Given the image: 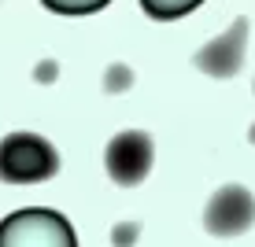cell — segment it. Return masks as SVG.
Here are the masks:
<instances>
[{
  "instance_id": "1",
  "label": "cell",
  "mask_w": 255,
  "mask_h": 247,
  "mask_svg": "<svg viewBox=\"0 0 255 247\" xmlns=\"http://www.w3.org/2000/svg\"><path fill=\"white\" fill-rule=\"evenodd\" d=\"M59 170V152L37 133H7L0 140V181L37 184Z\"/></svg>"
},
{
  "instance_id": "2",
  "label": "cell",
  "mask_w": 255,
  "mask_h": 247,
  "mask_svg": "<svg viewBox=\"0 0 255 247\" xmlns=\"http://www.w3.org/2000/svg\"><path fill=\"white\" fill-rule=\"evenodd\" d=\"M0 247H78V236L59 210L26 207L0 222Z\"/></svg>"
},
{
  "instance_id": "3",
  "label": "cell",
  "mask_w": 255,
  "mask_h": 247,
  "mask_svg": "<svg viewBox=\"0 0 255 247\" xmlns=\"http://www.w3.org/2000/svg\"><path fill=\"white\" fill-rule=\"evenodd\" d=\"M152 137L140 133V129H126V133L111 137L108 152H104V166H108V177L122 184V188H133L148 177V170H152Z\"/></svg>"
},
{
  "instance_id": "4",
  "label": "cell",
  "mask_w": 255,
  "mask_h": 247,
  "mask_svg": "<svg viewBox=\"0 0 255 247\" xmlns=\"http://www.w3.org/2000/svg\"><path fill=\"white\" fill-rule=\"evenodd\" d=\"M255 222V196L244 184H222L204 207V229L211 236H241Z\"/></svg>"
},
{
  "instance_id": "5",
  "label": "cell",
  "mask_w": 255,
  "mask_h": 247,
  "mask_svg": "<svg viewBox=\"0 0 255 247\" xmlns=\"http://www.w3.org/2000/svg\"><path fill=\"white\" fill-rule=\"evenodd\" d=\"M244 56H248V19H233L230 30H222L192 56V63L211 78H233L244 67Z\"/></svg>"
},
{
  "instance_id": "6",
  "label": "cell",
  "mask_w": 255,
  "mask_h": 247,
  "mask_svg": "<svg viewBox=\"0 0 255 247\" xmlns=\"http://www.w3.org/2000/svg\"><path fill=\"white\" fill-rule=\"evenodd\" d=\"M200 4H204V0H140V7H144L152 19H181V15L196 11Z\"/></svg>"
},
{
  "instance_id": "7",
  "label": "cell",
  "mask_w": 255,
  "mask_h": 247,
  "mask_svg": "<svg viewBox=\"0 0 255 247\" xmlns=\"http://www.w3.org/2000/svg\"><path fill=\"white\" fill-rule=\"evenodd\" d=\"M104 4H108V0H45V7H52V11H59V15H93V11H100Z\"/></svg>"
},
{
  "instance_id": "8",
  "label": "cell",
  "mask_w": 255,
  "mask_h": 247,
  "mask_svg": "<svg viewBox=\"0 0 255 247\" xmlns=\"http://www.w3.org/2000/svg\"><path fill=\"white\" fill-rule=\"evenodd\" d=\"M140 236V225L137 222H119L115 229H111V244L115 247H133Z\"/></svg>"
},
{
  "instance_id": "9",
  "label": "cell",
  "mask_w": 255,
  "mask_h": 247,
  "mask_svg": "<svg viewBox=\"0 0 255 247\" xmlns=\"http://www.w3.org/2000/svg\"><path fill=\"white\" fill-rule=\"evenodd\" d=\"M129 82H133V78H129V70L119 63V67H108V78H104V89H108V92H119V89H126Z\"/></svg>"
},
{
  "instance_id": "10",
  "label": "cell",
  "mask_w": 255,
  "mask_h": 247,
  "mask_svg": "<svg viewBox=\"0 0 255 247\" xmlns=\"http://www.w3.org/2000/svg\"><path fill=\"white\" fill-rule=\"evenodd\" d=\"M52 74H56V63H41V74H37V78H41V82H48V78H52Z\"/></svg>"
},
{
  "instance_id": "11",
  "label": "cell",
  "mask_w": 255,
  "mask_h": 247,
  "mask_svg": "<svg viewBox=\"0 0 255 247\" xmlns=\"http://www.w3.org/2000/svg\"><path fill=\"white\" fill-rule=\"evenodd\" d=\"M252 144H255V126H252Z\"/></svg>"
}]
</instances>
